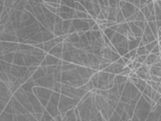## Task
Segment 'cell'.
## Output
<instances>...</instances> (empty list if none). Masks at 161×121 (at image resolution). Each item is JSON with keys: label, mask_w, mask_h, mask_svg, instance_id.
<instances>
[{"label": "cell", "mask_w": 161, "mask_h": 121, "mask_svg": "<svg viewBox=\"0 0 161 121\" xmlns=\"http://www.w3.org/2000/svg\"><path fill=\"white\" fill-rule=\"evenodd\" d=\"M80 99L77 98V99H72L67 96L61 95L59 96V105H57V109H59V113H65V112L72 110L80 103Z\"/></svg>", "instance_id": "obj_1"}, {"label": "cell", "mask_w": 161, "mask_h": 121, "mask_svg": "<svg viewBox=\"0 0 161 121\" xmlns=\"http://www.w3.org/2000/svg\"><path fill=\"white\" fill-rule=\"evenodd\" d=\"M34 82V86L35 87H41V88H46L49 90H53V84H55V80H53V75H45L44 77L38 79Z\"/></svg>", "instance_id": "obj_2"}, {"label": "cell", "mask_w": 161, "mask_h": 121, "mask_svg": "<svg viewBox=\"0 0 161 121\" xmlns=\"http://www.w3.org/2000/svg\"><path fill=\"white\" fill-rule=\"evenodd\" d=\"M139 93L140 92L135 88V86H134L131 82L127 81V82L125 83V88H124L123 93H122L121 96L126 97V98H129L130 100H132V99H134V98H135Z\"/></svg>", "instance_id": "obj_3"}, {"label": "cell", "mask_w": 161, "mask_h": 121, "mask_svg": "<svg viewBox=\"0 0 161 121\" xmlns=\"http://www.w3.org/2000/svg\"><path fill=\"white\" fill-rule=\"evenodd\" d=\"M32 93H33V95L35 96L38 100L43 99V100H46V101H49V98H50L53 91L46 88H41V87L34 86L33 88H32Z\"/></svg>", "instance_id": "obj_4"}, {"label": "cell", "mask_w": 161, "mask_h": 121, "mask_svg": "<svg viewBox=\"0 0 161 121\" xmlns=\"http://www.w3.org/2000/svg\"><path fill=\"white\" fill-rule=\"evenodd\" d=\"M27 73V68L25 66L20 67V66H15V65H11V68H10L9 74L12 75L13 77H15L16 79H21Z\"/></svg>", "instance_id": "obj_5"}, {"label": "cell", "mask_w": 161, "mask_h": 121, "mask_svg": "<svg viewBox=\"0 0 161 121\" xmlns=\"http://www.w3.org/2000/svg\"><path fill=\"white\" fill-rule=\"evenodd\" d=\"M120 10H121L122 14H123V16L125 17V19H127L128 17H130V16L133 15L134 13L139 11V9L136 8L135 6L132 5L129 1H125V4H124L123 7L120 8Z\"/></svg>", "instance_id": "obj_6"}, {"label": "cell", "mask_w": 161, "mask_h": 121, "mask_svg": "<svg viewBox=\"0 0 161 121\" xmlns=\"http://www.w3.org/2000/svg\"><path fill=\"white\" fill-rule=\"evenodd\" d=\"M8 103L10 104V105L12 106V108L14 109V111H15V114L16 115H26V114L28 113L27 111H26V109L23 107V106L21 105V104L19 103V102L17 101V100L15 99V98L12 96L11 99L9 100V102Z\"/></svg>", "instance_id": "obj_7"}, {"label": "cell", "mask_w": 161, "mask_h": 121, "mask_svg": "<svg viewBox=\"0 0 161 121\" xmlns=\"http://www.w3.org/2000/svg\"><path fill=\"white\" fill-rule=\"evenodd\" d=\"M72 25L75 28L76 32H78V31H84V32H86V31L90 30V28H89V24H88V22H87V19L86 20L73 19L72 20Z\"/></svg>", "instance_id": "obj_8"}, {"label": "cell", "mask_w": 161, "mask_h": 121, "mask_svg": "<svg viewBox=\"0 0 161 121\" xmlns=\"http://www.w3.org/2000/svg\"><path fill=\"white\" fill-rule=\"evenodd\" d=\"M114 49H115V52H116L120 57H123L124 55L129 53V50H128V41L125 39V41H123L122 43L115 45Z\"/></svg>", "instance_id": "obj_9"}, {"label": "cell", "mask_w": 161, "mask_h": 121, "mask_svg": "<svg viewBox=\"0 0 161 121\" xmlns=\"http://www.w3.org/2000/svg\"><path fill=\"white\" fill-rule=\"evenodd\" d=\"M23 60H24V66L26 68H28L30 66H35V67L40 66V62L32 55H23Z\"/></svg>", "instance_id": "obj_10"}, {"label": "cell", "mask_w": 161, "mask_h": 121, "mask_svg": "<svg viewBox=\"0 0 161 121\" xmlns=\"http://www.w3.org/2000/svg\"><path fill=\"white\" fill-rule=\"evenodd\" d=\"M59 60H57V58L53 57V56L48 55L47 54L45 56L44 60L40 63V67H48V66H55V65H59Z\"/></svg>", "instance_id": "obj_11"}, {"label": "cell", "mask_w": 161, "mask_h": 121, "mask_svg": "<svg viewBox=\"0 0 161 121\" xmlns=\"http://www.w3.org/2000/svg\"><path fill=\"white\" fill-rule=\"evenodd\" d=\"M63 43H59V45H57L55 47H53V49L49 51L48 55L57 58V60H61V55H63Z\"/></svg>", "instance_id": "obj_12"}, {"label": "cell", "mask_w": 161, "mask_h": 121, "mask_svg": "<svg viewBox=\"0 0 161 121\" xmlns=\"http://www.w3.org/2000/svg\"><path fill=\"white\" fill-rule=\"evenodd\" d=\"M160 60H161L160 56L148 54V55L146 56V60H145V62H144V65H146V66H148V67H151V66H153L155 63H161Z\"/></svg>", "instance_id": "obj_13"}, {"label": "cell", "mask_w": 161, "mask_h": 121, "mask_svg": "<svg viewBox=\"0 0 161 121\" xmlns=\"http://www.w3.org/2000/svg\"><path fill=\"white\" fill-rule=\"evenodd\" d=\"M44 110H45V111H46L47 113H48L49 115H50L53 118H55V116H57V115L59 114V109H57V106L53 105V104H50L49 102H48V104L46 105V107L44 108Z\"/></svg>", "instance_id": "obj_14"}, {"label": "cell", "mask_w": 161, "mask_h": 121, "mask_svg": "<svg viewBox=\"0 0 161 121\" xmlns=\"http://www.w3.org/2000/svg\"><path fill=\"white\" fill-rule=\"evenodd\" d=\"M125 39H127V38H126V36H124V35H122V34H120V33H118V32H115L114 35L112 36V38L110 39V41H111V43H112L113 45H117V43H122V41H125Z\"/></svg>", "instance_id": "obj_15"}, {"label": "cell", "mask_w": 161, "mask_h": 121, "mask_svg": "<svg viewBox=\"0 0 161 121\" xmlns=\"http://www.w3.org/2000/svg\"><path fill=\"white\" fill-rule=\"evenodd\" d=\"M12 65H15V66H20V67H24V60H23V55L21 53H16L15 56H14L13 62H12Z\"/></svg>", "instance_id": "obj_16"}, {"label": "cell", "mask_w": 161, "mask_h": 121, "mask_svg": "<svg viewBox=\"0 0 161 121\" xmlns=\"http://www.w3.org/2000/svg\"><path fill=\"white\" fill-rule=\"evenodd\" d=\"M41 33V39H42V43H46V41H51V39L55 38V35H53V33L51 32V31L45 30L44 31H42Z\"/></svg>", "instance_id": "obj_17"}, {"label": "cell", "mask_w": 161, "mask_h": 121, "mask_svg": "<svg viewBox=\"0 0 161 121\" xmlns=\"http://www.w3.org/2000/svg\"><path fill=\"white\" fill-rule=\"evenodd\" d=\"M33 87H34V82L31 79H29V80L26 81L23 85H21L20 88L25 92V93H28V92H32V88H33Z\"/></svg>", "instance_id": "obj_18"}, {"label": "cell", "mask_w": 161, "mask_h": 121, "mask_svg": "<svg viewBox=\"0 0 161 121\" xmlns=\"http://www.w3.org/2000/svg\"><path fill=\"white\" fill-rule=\"evenodd\" d=\"M4 33L16 36V32H15V30H14L13 25H12V22L10 21V20L5 24V25H4Z\"/></svg>", "instance_id": "obj_19"}, {"label": "cell", "mask_w": 161, "mask_h": 121, "mask_svg": "<svg viewBox=\"0 0 161 121\" xmlns=\"http://www.w3.org/2000/svg\"><path fill=\"white\" fill-rule=\"evenodd\" d=\"M55 43L53 41V39H51V41H46V43H42V51L44 52L45 54H48L49 51H50L53 47H55Z\"/></svg>", "instance_id": "obj_20"}, {"label": "cell", "mask_w": 161, "mask_h": 121, "mask_svg": "<svg viewBox=\"0 0 161 121\" xmlns=\"http://www.w3.org/2000/svg\"><path fill=\"white\" fill-rule=\"evenodd\" d=\"M140 41H141V37H137L134 38L133 41H128V50L132 51V50H136L139 45Z\"/></svg>", "instance_id": "obj_21"}, {"label": "cell", "mask_w": 161, "mask_h": 121, "mask_svg": "<svg viewBox=\"0 0 161 121\" xmlns=\"http://www.w3.org/2000/svg\"><path fill=\"white\" fill-rule=\"evenodd\" d=\"M45 73H44V71L42 70V69L40 68V67H38V70L35 71V72L33 73V75L31 76V80L32 81H36V80H38V79H40V78H42V77H44L45 76Z\"/></svg>", "instance_id": "obj_22"}, {"label": "cell", "mask_w": 161, "mask_h": 121, "mask_svg": "<svg viewBox=\"0 0 161 121\" xmlns=\"http://www.w3.org/2000/svg\"><path fill=\"white\" fill-rule=\"evenodd\" d=\"M59 96H61V94L59 93H57V92H53L51 93V96L50 98H49V103L53 104V105L57 106L59 105Z\"/></svg>", "instance_id": "obj_23"}, {"label": "cell", "mask_w": 161, "mask_h": 121, "mask_svg": "<svg viewBox=\"0 0 161 121\" xmlns=\"http://www.w3.org/2000/svg\"><path fill=\"white\" fill-rule=\"evenodd\" d=\"M146 84L149 85L154 91H156L157 93L161 94V83H156V82H153V81L149 80L146 82Z\"/></svg>", "instance_id": "obj_24"}, {"label": "cell", "mask_w": 161, "mask_h": 121, "mask_svg": "<svg viewBox=\"0 0 161 121\" xmlns=\"http://www.w3.org/2000/svg\"><path fill=\"white\" fill-rule=\"evenodd\" d=\"M127 81H128L127 77H123V76H121V75H117L114 78V84H115V86H118V85H121V84H125Z\"/></svg>", "instance_id": "obj_25"}, {"label": "cell", "mask_w": 161, "mask_h": 121, "mask_svg": "<svg viewBox=\"0 0 161 121\" xmlns=\"http://www.w3.org/2000/svg\"><path fill=\"white\" fill-rule=\"evenodd\" d=\"M146 85H147V84H146L145 81L141 80V79H138V81L135 83V84H134V86H135V88L137 89V90L139 91L140 93H142L144 89H145Z\"/></svg>", "instance_id": "obj_26"}, {"label": "cell", "mask_w": 161, "mask_h": 121, "mask_svg": "<svg viewBox=\"0 0 161 121\" xmlns=\"http://www.w3.org/2000/svg\"><path fill=\"white\" fill-rule=\"evenodd\" d=\"M149 75L150 76H157L161 77V68H156V67H149Z\"/></svg>", "instance_id": "obj_27"}, {"label": "cell", "mask_w": 161, "mask_h": 121, "mask_svg": "<svg viewBox=\"0 0 161 121\" xmlns=\"http://www.w3.org/2000/svg\"><path fill=\"white\" fill-rule=\"evenodd\" d=\"M72 25V20H63V35L68 34V31H69L70 26Z\"/></svg>", "instance_id": "obj_28"}, {"label": "cell", "mask_w": 161, "mask_h": 121, "mask_svg": "<svg viewBox=\"0 0 161 121\" xmlns=\"http://www.w3.org/2000/svg\"><path fill=\"white\" fill-rule=\"evenodd\" d=\"M14 56H15V54L14 53L5 54V55H3V60L4 62H6V63H8V64H12L13 59H14Z\"/></svg>", "instance_id": "obj_29"}, {"label": "cell", "mask_w": 161, "mask_h": 121, "mask_svg": "<svg viewBox=\"0 0 161 121\" xmlns=\"http://www.w3.org/2000/svg\"><path fill=\"white\" fill-rule=\"evenodd\" d=\"M135 73L136 74H149V67L143 64L138 70L135 71Z\"/></svg>", "instance_id": "obj_30"}, {"label": "cell", "mask_w": 161, "mask_h": 121, "mask_svg": "<svg viewBox=\"0 0 161 121\" xmlns=\"http://www.w3.org/2000/svg\"><path fill=\"white\" fill-rule=\"evenodd\" d=\"M158 43H159V41H157V39H156V41H152V43H147V45H144V47H145L146 51H147L148 53L150 54V52L153 50V47H155V45H157Z\"/></svg>", "instance_id": "obj_31"}, {"label": "cell", "mask_w": 161, "mask_h": 121, "mask_svg": "<svg viewBox=\"0 0 161 121\" xmlns=\"http://www.w3.org/2000/svg\"><path fill=\"white\" fill-rule=\"evenodd\" d=\"M92 4H93V10L95 11V13H96L97 15L100 14L101 13V8H100V5H99V0H93Z\"/></svg>", "instance_id": "obj_32"}, {"label": "cell", "mask_w": 161, "mask_h": 121, "mask_svg": "<svg viewBox=\"0 0 161 121\" xmlns=\"http://www.w3.org/2000/svg\"><path fill=\"white\" fill-rule=\"evenodd\" d=\"M115 22H116L117 24H120V23H123V22H126V21H125V17H124L123 14H122L121 10H119V11L117 12V15H116V19H115Z\"/></svg>", "instance_id": "obj_33"}, {"label": "cell", "mask_w": 161, "mask_h": 121, "mask_svg": "<svg viewBox=\"0 0 161 121\" xmlns=\"http://www.w3.org/2000/svg\"><path fill=\"white\" fill-rule=\"evenodd\" d=\"M43 4H46V5L50 6L53 8H55V9H59L61 4H59V1H42Z\"/></svg>", "instance_id": "obj_34"}, {"label": "cell", "mask_w": 161, "mask_h": 121, "mask_svg": "<svg viewBox=\"0 0 161 121\" xmlns=\"http://www.w3.org/2000/svg\"><path fill=\"white\" fill-rule=\"evenodd\" d=\"M161 98V94L157 93L156 91L152 90V93H151V96H150V99L152 100V101L154 102V103H156V102L158 101V100H160Z\"/></svg>", "instance_id": "obj_35"}, {"label": "cell", "mask_w": 161, "mask_h": 121, "mask_svg": "<svg viewBox=\"0 0 161 121\" xmlns=\"http://www.w3.org/2000/svg\"><path fill=\"white\" fill-rule=\"evenodd\" d=\"M148 54L149 53L146 51L144 47H138L137 49H136V55L137 56H147Z\"/></svg>", "instance_id": "obj_36"}, {"label": "cell", "mask_w": 161, "mask_h": 121, "mask_svg": "<svg viewBox=\"0 0 161 121\" xmlns=\"http://www.w3.org/2000/svg\"><path fill=\"white\" fill-rule=\"evenodd\" d=\"M59 4L63 6H67L69 8H72V9H75L76 1H59Z\"/></svg>", "instance_id": "obj_37"}, {"label": "cell", "mask_w": 161, "mask_h": 121, "mask_svg": "<svg viewBox=\"0 0 161 121\" xmlns=\"http://www.w3.org/2000/svg\"><path fill=\"white\" fill-rule=\"evenodd\" d=\"M152 90L153 89L151 88V87L149 86V85H146V87H145V89L143 90V92H142V96H146V97H149L150 98V96H151V93H152Z\"/></svg>", "instance_id": "obj_38"}, {"label": "cell", "mask_w": 161, "mask_h": 121, "mask_svg": "<svg viewBox=\"0 0 161 121\" xmlns=\"http://www.w3.org/2000/svg\"><path fill=\"white\" fill-rule=\"evenodd\" d=\"M115 111L121 116V114L124 112V104L122 103V102H120V101L118 102V104H117L116 107H115Z\"/></svg>", "instance_id": "obj_39"}, {"label": "cell", "mask_w": 161, "mask_h": 121, "mask_svg": "<svg viewBox=\"0 0 161 121\" xmlns=\"http://www.w3.org/2000/svg\"><path fill=\"white\" fill-rule=\"evenodd\" d=\"M102 33L104 35H106V36L108 37L109 39H111V38H112L113 35H114L115 31H113L112 30H110V28H106V30H104L102 31Z\"/></svg>", "instance_id": "obj_40"}, {"label": "cell", "mask_w": 161, "mask_h": 121, "mask_svg": "<svg viewBox=\"0 0 161 121\" xmlns=\"http://www.w3.org/2000/svg\"><path fill=\"white\" fill-rule=\"evenodd\" d=\"M134 24H135L137 28H139L140 30H145V28H146V25H147V22H141V21H134Z\"/></svg>", "instance_id": "obj_41"}, {"label": "cell", "mask_w": 161, "mask_h": 121, "mask_svg": "<svg viewBox=\"0 0 161 121\" xmlns=\"http://www.w3.org/2000/svg\"><path fill=\"white\" fill-rule=\"evenodd\" d=\"M150 54H152V55H156V56H160V45L159 43L153 47V50L150 52Z\"/></svg>", "instance_id": "obj_42"}, {"label": "cell", "mask_w": 161, "mask_h": 121, "mask_svg": "<svg viewBox=\"0 0 161 121\" xmlns=\"http://www.w3.org/2000/svg\"><path fill=\"white\" fill-rule=\"evenodd\" d=\"M14 0H6V1H4V7L5 8H9V9H11L12 7H13L14 5Z\"/></svg>", "instance_id": "obj_43"}, {"label": "cell", "mask_w": 161, "mask_h": 121, "mask_svg": "<svg viewBox=\"0 0 161 121\" xmlns=\"http://www.w3.org/2000/svg\"><path fill=\"white\" fill-rule=\"evenodd\" d=\"M135 21L146 22L145 17H144V15H143V14H142V12H140V10H139V12H138V14H137V17H136V20H135Z\"/></svg>", "instance_id": "obj_44"}, {"label": "cell", "mask_w": 161, "mask_h": 121, "mask_svg": "<svg viewBox=\"0 0 161 121\" xmlns=\"http://www.w3.org/2000/svg\"><path fill=\"white\" fill-rule=\"evenodd\" d=\"M42 117L44 118V120H45V121H50V120H53V118L51 117V116L49 115V114L47 113V112L45 111V110H44V111H43V113H42Z\"/></svg>", "instance_id": "obj_45"}, {"label": "cell", "mask_w": 161, "mask_h": 121, "mask_svg": "<svg viewBox=\"0 0 161 121\" xmlns=\"http://www.w3.org/2000/svg\"><path fill=\"white\" fill-rule=\"evenodd\" d=\"M38 67H35V66H30V67H28L27 68V71H28V73H29L30 75H33V73L35 72L36 70H38Z\"/></svg>", "instance_id": "obj_46"}, {"label": "cell", "mask_w": 161, "mask_h": 121, "mask_svg": "<svg viewBox=\"0 0 161 121\" xmlns=\"http://www.w3.org/2000/svg\"><path fill=\"white\" fill-rule=\"evenodd\" d=\"M151 77V81L156 83H161V77H157V76H150Z\"/></svg>", "instance_id": "obj_47"}, {"label": "cell", "mask_w": 161, "mask_h": 121, "mask_svg": "<svg viewBox=\"0 0 161 121\" xmlns=\"http://www.w3.org/2000/svg\"><path fill=\"white\" fill-rule=\"evenodd\" d=\"M75 32H76L75 28H74L73 25H71L70 26V28H69V31H68V34H72V33H75Z\"/></svg>", "instance_id": "obj_48"}, {"label": "cell", "mask_w": 161, "mask_h": 121, "mask_svg": "<svg viewBox=\"0 0 161 121\" xmlns=\"http://www.w3.org/2000/svg\"><path fill=\"white\" fill-rule=\"evenodd\" d=\"M90 30H92V31H99V30H100V28H99V25H98V24L96 23V24H95L94 26H93L92 28H91Z\"/></svg>", "instance_id": "obj_49"}, {"label": "cell", "mask_w": 161, "mask_h": 121, "mask_svg": "<svg viewBox=\"0 0 161 121\" xmlns=\"http://www.w3.org/2000/svg\"><path fill=\"white\" fill-rule=\"evenodd\" d=\"M123 58H124V59H126V60H131V58H130L129 53H127V54H126V55H124V56H123Z\"/></svg>", "instance_id": "obj_50"}, {"label": "cell", "mask_w": 161, "mask_h": 121, "mask_svg": "<svg viewBox=\"0 0 161 121\" xmlns=\"http://www.w3.org/2000/svg\"><path fill=\"white\" fill-rule=\"evenodd\" d=\"M3 56V49H2V45H1V41H0V57Z\"/></svg>", "instance_id": "obj_51"}, {"label": "cell", "mask_w": 161, "mask_h": 121, "mask_svg": "<svg viewBox=\"0 0 161 121\" xmlns=\"http://www.w3.org/2000/svg\"><path fill=\"white\" fill-rule=\"evenodd\" d=\"M153 67H156V68H161V63H155L153 65Z\"/></svg>", "instance_id": "obj_52"}, {"label": "cell", "mask_w": 161, "mask_h": 121, "mask_svg": "<svg viewBox=\"0 0 161 121\" xmlns=\"http://www.w3.org/2000/svg\"><path fill=\"white\" fill-rule=\"evenodd\" d=\"M77 121H80V120L79 119V118H78V119H77Z\"/></svg>", "instance_id": "obj_53"}, {"label": "cell", "mask_w": 161, "mask_h": 121, "mask_svg": "<svg viewBox=\"0 0 161 121\" xmlns=\"http://www.w3.org/2000/svg\"><path fill=\"white\" fill-rule=\"evenodd\" d=\"M50 121H55V120H53H53H50Z\"/></svg>", "instance_id": "obj_54"}]
</instances>
